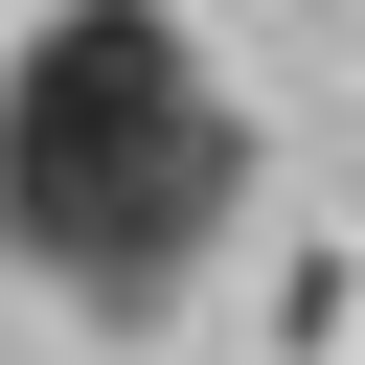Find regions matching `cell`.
Wrapping results in <instances>:
<instances>
[{
  "label": "cell",
  "mask_w": 365,
  "mask_h": 365,
  "mask_svg": "<svg viewBox=\"0 0 365 365\" xmlns=\"http://www.w3.org/2000/svg\"><path fill=\"white\" fill-rule=\"evenodd\" d=\"M228 205H251V114L182 46V0H46L0 68V251L68 319H182Z\"/></svg>",
  "instance_id": "6da1fadb"
}]
</instances>
